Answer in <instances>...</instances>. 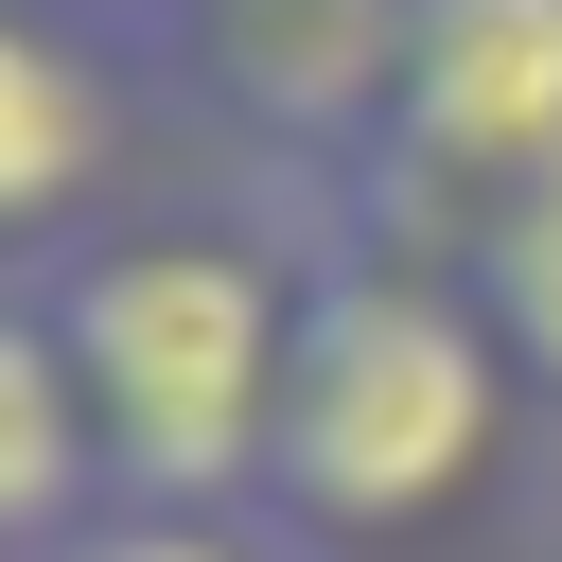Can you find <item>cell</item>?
I'll return each mask as SVG.
<instances>
[{"instance_id":"ba28073f","label":"cell","mask_w":562,"mask_h":562,"mask_svg":"<svg viewBox=\"0 0 562 562\" xmlns=\"http://www.w3.org/2000/svg\"><path fill=\"white\" fill-rule=\"evenodd\" d=\"M53 562H299V544H281L263 509H140V492H123V509H88Z\"/></svg>"},{"instance_id":"5b68a950","label":"cell","mask_w":562,"mask_h":562,"mask_svg":"<svg viewBox=\"0 0 562 562\" xmlns=\"http://www.w3.org/2000/svg\"><path fill=\"white\" fill-rule=\"evenodd\" d=\"M140 158V53L70 0H0V281H53L88 228H123Z\"/></svg>"},{"instance_id":"7a4b0ae2","label":"cell","mask_w":562,"mask_h":562,"mask_svg":"<svg viewBox=\"0 0 562 562\" xmlns=\"http://www.w3.org/2000/svg\"><path fill=\"white\" fill-rule=\"evenodd\" d=\"M299 281H316V211H123V228H88L35 281L53 334H70V386H88L105 492H140V509H263Z\"/></svg>"},{"instance_id":"9c48e42d","label":"cell","mask_w":562,"mask_h":562,"mask_svg":"<svg viewBox=\"0 0 562 562\" xmlns=\"http://www.w3.org/2000/svg\"><path fill=\"white\" fill-rule=\"evenodd\" d=\"M70 18H105V35H123V53H158V35H176V18H193V0H70Z\"/></svg>"},{"instance_id":"6da1fadb","label":"cell","mask_w":562,"mask_h":562,"mask_svg":"<svg viewBox=\"0 0 562 562\" xmlns=\"http://www.w3.org/2000/svg\"><path fill=\"white\" fill-rule=\"evenodd\" d=\"M527 422H544V386L509 369V334L474 316V281L439 246L316 228L299 369H281V439H263V527L299 562H422V544H457L509 492Z\"/></svg>"},{"instance_id":"52a82bcc","label":"cell","mask_w":562,"mask_h":562,"mask_svg":"<svg viewBox=\"0 0 562 562\" xmlns=\"http://www.w3.org/2000/svg\"><path fill=\"white\" fill-rule=\"evenodd\" d=\"M457 281H474V316L509 334V369H527V386H544V422H562V176H527L509 211H474Z\"/></svg>"},{"instance_id":"3957f363","label":"cell","mask_w":562,"mask_h":562,"mask_svg":"<svg viewBox=\"0 0 562 562\" xmlns=\"http://www.w3.org/2000/svg\"><path fill=\"white\" fill-rule=\"evenodd\" d=\"M527 176H562V0H404V123L369 193L316 228H386L457 263L474 211H509Z\"/></svg>"},{"instance_id":"277c9868","label":"cell","mask_w":562,"mask_h":562,"mask_svg":"<svg viewBox=\"0 0 562 562\" xmlns=\"http://www.w3.org/2000/svg\"><path fill=\"white\" fill-rule=\"evenodd\" d=\"M140 70H176L263 158V211H351L404 123V0H193Z\"/></svg>"},{"instance_id":"8992f818","label":"cell","mask_w":562,"mask_h":562,"mask_svg":"<svg viewBox=\"0 0 562 562\" xmlns=\"http://www.w3.org/2000/svg\"><path fill=\"white\" fill-rule=\"evenodd\" d=\"M105 492V439H88V386H70V334L35 281H0V562H53Z\"/></svg>"}]
</instances>
